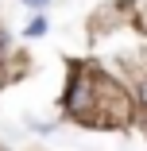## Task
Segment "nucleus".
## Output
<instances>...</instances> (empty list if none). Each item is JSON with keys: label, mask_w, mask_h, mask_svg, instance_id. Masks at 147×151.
Returning <instances> with one entry per match:
<instances>
[{"label": "nucleus", "mask_w": 147, "mask_h": 151, "mask_svg": "<svg viewBox=\"0 0 147 151\" xmlns=\"http://www.w3.org/2000/svg\"><path fill=\"white\" fill-rule=\"evenodd\" d=\"M43 31H47L43 19H31V23H27V35H43Z\"/></svg>", "instance_id": "f257e3e1"}, {"label": "nucleus", "mask_w": 147, "mask_h": 151, "mask_svg": "<svg viewBox=\"0 0 147 151\" xmlns=\"http://www.w3.org/2000/svg\"><path fill=\"white\" fill-rule=\"evenodd\" d=\"M139 101H143V105H147V81H143V85H139Z\"/></svg>", "instance_id": "7ed1b4c3"}, {"label": "nucleus", "mask_w": 147, "mask_h": 151, "mask_svg": "<svg viewBox=\"0 0 147 151\" xmlns=\"http://www.w3.org/2000/svg\"><path fill=\"white\" fill-rule=\"evenodd\" d=\"M23 4H27V8H43L47 0H23Z\"/></svg>", "instance_id": "f03ea898"}]
</instances>
